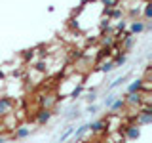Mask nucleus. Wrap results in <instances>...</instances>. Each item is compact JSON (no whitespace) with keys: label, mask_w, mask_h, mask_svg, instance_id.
Returning a JSON list of instances; mask_svg holds the SVG:
<instances>
[{"label":"nucleus","mask_w":152,"mask_h":143,"mask_svg":"<svg viewBox=\"0 0 152 143\" xmlns=\"http://www.w3.org/2000/svg\"><path fill=\"white\" fill-rule=\"evenodd\" d=\"M150 122H152V109L150 107L141 109V111L137 113V116H135V124L137 126H148Z\"/></svg>","instance_id":"1"},{"label":"nucleus","mask_w":152,"mask_h":143,"mask_svg":"<svg viewBox=\"0 0 152 143\" xmlns=\"http://www.w3.org/2000/svg\"><path fill=\"white\" fill-rule=\"evenodd\" d=\"M124 101H126V105H129V107H141L145 103V99H142L141 92H133V94H126Z\"/></svg>","instance_id":"2"},{"label":"nucleus","mask_w":152,"mask_h":143,"mask_svg":"<svg viewBox=\"0 0 152 143\" xmlns=\"http://www.w3.org/2000/svg\"><path fill=\"white\" fill-rule=\"evenodd\" d=\"M13 111V99L12 97H0V118L12 114Z\"/></svg>","instance_id":"3"},{"label":"nucleus","mask_w":152,"mask_h":143,"mask_svg":"<svg viewBox=\"0 0 152 143\" xmlns=\"http://www.w3.org/2000/svg\"><path fill=\"white\" fill-rule=\"evenodd\" d=\"M124 136H126L129 141L139 139V136H141V126H137V124H129V126H124Z\"/></svg>","instance_id":"4"},{"label":"nucleus","mask_w":152,"mask_h":143,"mask_svg":"<svg viewBox=\"0 0 152 143\" xmlns=\"http://www.w3.org/2000/svg\"><path fill=\"white\" fill-rule=\"evenodd\" d=\"M146 31V23L142 21V19H133V21L129 23V35H141V32Z\"/></svg>","instance_id":"5"},{"label":"nucleus","mask_w":152,"mask_h":143,"mask_svg":"<svg viewBox=\"0 0 152 143\" xmlns=\"http://www.w3.org/2000/svg\"><path fill=\"white\" fill-rule=\"evenodd\" d=\"M135 42H137V36H133L129 35V32H126V35L122 36V50L124 52H129L133 46H135Z\"/></svg>","instance_id":"6"},{"label":"nucleus","mask_w":152,"mask_h":143,"mask_svg":"<svg viewBox=\"0 0 152 143\" xmlns=\"http://www.w3.org/2000/svg\"><path fill=\"white\" fill-rule=\"evenodd\" d=\"M145 88V78H135L131 84H127L126 88V94H133V92H141Z\"/></svg>","instance_id":"7"},{"label":"nucleus","mask_w":152,"mask_h":143,"mask_svg":"<svg viewBox=\"0 0 152 143\" xmlns=\"http://www.w3.org/2000/svg\"><path fill=\"white\" fill-rule=\"evenodd\" d=\"M51 116H53V113L50 111V109H40V111L36 113V122L38 124H46L51 120Z\"/></svg>","instance_id":"8"},{"label":"nucleus","mask_w":152,"mask_h":143,"mask_svg":"<svg viewBox=\"0 0 152 143\" xmlns=\"http://www.w3.org/2000/svg\"><path fill=\"white\" fill-rule=\"evenodd\" d=\"M28 136H31V128L28 126H19V128H15V132H13V137H15V139H25Z\"/></svg>","instance_id":"9"},{"label":"nucleus","mask_w":152,"mask_h":143,"mask_svg":"<svg viewBox=\"0 0 152 143\" xmlns=\"http://www.w3.org/2000/svg\"><path fill=\"white\" fill-rule=\"evenodd\" d=\"M104 128H107V120H95V122H89L88 124V130H91V132H103Z\"/></svg>","instance_id":"10"},{"label":"nucleus","mask_w":152,"mask_h":143,"mask_svg":"<svg viewBox=\"0 0 152 143\" xmlns=\"http://www.w3.org/2000/svg\"><path fill=\"white\" fill-rule=\"evenodd\" d=\"M124 107H126V101H124V97H120V95H118V97H116V99H114V101H112V105H110V107H108V109H110V113L114 114V113L122 111Z\"/></svg>","instance_id":"11"},{"label":"nucleus","mask_w":152,"mask_h":143,"mask_svg":"<svg viewBox=\"0 0 152 143\" xmlns=\"http://www.w3.org/2000/svg\"><path fill=\"white\" fill-rule=\"evenodd\" d=\"M127 78H129V74H126V76H120V78H116L114 82H110L107 86V92H112L114 88H118V86H122L124 82H127Z\"/></svg>","instance_id":"12"},{"label":"nucleus","mask_w":152,"mask_h":143,"mask_svg":"<svg viewBox=\"0 0 152 143\" xmlns=\"http://www.w3.org/2000/svg\"><path fill=\"white\" fill-rule=\"evenodd\" d=\"M150 19H152V6H150V2H145V8H142V21L148 23Z\"/></svg>","instance_id":"13"},{"label":"nucleus","mask_w":152,"mask_h":143,"mask_svg":"<svg viewBox=\"0 0 152 143\" xmlns=\"http://www.w3.org/2000/svg\"><path fill=\"white\" fill-rule=\"evenodd\" d=\"M114 69H116V65H114V61L110 59V61H104V63H101L97 71H101V73H110V71H114Z\"/></svg>","instance_id":"14"},{"label":"nucleus","mask_w":152,"mask_h":143,"mask_svg":"<svg viewBox=\"0 0 152 143\" xmlns=\"http://www.w3.org/2000/svg\"><path fill=\"white\" fill-rule=\"evenodd\" d=\"M72 133H74V126H69V128H66V130L63 132V136L59 137V143H65V141L69 139L70 136H72Z\"/></svg>","instance_id":"15"},{"label":"nucleus","mask_w":152,"mask_h":143,"mask_svg":"<svg viewBox=\"0 0 152 143\" xmlns=\"http://www.w3.org/2000/svg\"><path fill=\"white\" fill-rule=\"evenodd\" d=\"M99 2H103V6L107 8V10H112V8L118 6V2H120V0H99Z\"/></svg>","instance_id":"16"},{"label":"nucleus","mask_w":152,"mask_h":143,"mask_svg":"<svg viewBox=\"0 0 152 143\" xmlns=\"http://www.w3.org/2000/svg\"><path fill=\"white\" fill-rule=\"evenodd\" d=\"M126 59H127V57L124 55V54H120V55L116 57V59H114V65H116V67H122L124 63H126Z\"/></svg>","instance_id":"17"},{"label":"nucleus","mask_w":152,"mask_h":143,"mask_svg":"<svg viewBox=\"0 0 152 143\" xmlns=\"http://www.w3.org/2000/svg\"><path fill=\"white\" fill-rule=\"evenodd\" d=\"M82 90H84V84H78V86H76V88L72 90V94H70V95H72V97L76 99V97H78L80 94H82Z\"/></svg>","instance_id":"18"},{"label":"nucleus","mask_w":152,"mask_h":143,"mask_svg":"<svg viewBox=\"0 0 152 143\" xmlns=\"http://www.w3.org/2000/svg\"><path fill=\"white\" fill-rule=\"evenodd\" d=\"M116 97H118L116 94H110V95H107V99H104V107H110V105H112V101H114Z\"/></svg>","instance_id":"19"},{"label":"nucleus","mask_w":152,"mask_h":143,"mask_svg":"<svg viewBox=\"0 0 152 143\" xmlns=\"http://www.w3.org/2000/svg\"><path fill=\"white\" fill-rule=\"evenodd\" d=\"M86 99H88V101H89V103H93V101H95V99H97V92H95V90H91V92H89V94H88V97H86Z\"/></svg>","instance_id":"20"},{"label":"nucleus","mask_w":152,"mask_h":143,"mask_svg":"<svg viewBox=\"0 0 152 143\" xmlns=\"http://www.w3.org/2000/svg\"><path fill=\"white\" fill-rule=\"evenodd\" d=\"M97 111H99V107H97V105H89V107L86 109V113H89V114H95Z\"/></svg>","instance_id":"21"},{"label":"nucleus","mask_w":152,"mask_h":143,"mask_svg":"<svg viewBox=\"0 0 152 143\" xmlns=\"http://www.w3.org/2000/svg\"><path fill=\"white\" fill-rule=\"evenodd\" d=\"M8 139H6V136H2V133H0V143H6Z\"/></svg>","instance_id":"22"}]
</instances>
